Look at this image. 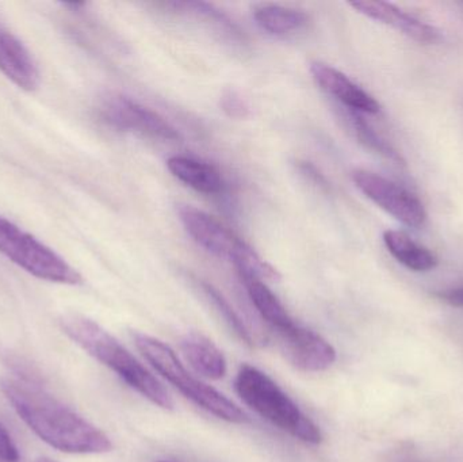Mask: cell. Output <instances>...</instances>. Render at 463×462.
I'll list each match as a JSON object with an SVG mask.
<instances>
[{
  "instance_id": "obj_22",
  "label": "cell",
  "mask_w": 463,
  "mask_h": 462,
  "mask_svg": "<svg viewBox=\"0 0 463 462\" xmlns=\"http://www.w3.org/2000/svg\"><path fill=\"white\" fill-rule=\"evenodd\" d=\"M438 297L448 303L449 306H454V308H463V285L462 287L443 290V292L438 293Z\"/></svg>"
},
{
  "instance_id": "obj_14",
  "label": "cell",
  "mask_w": 463,
  "mask_h": 462,
  "mask_svg": "<svg viewBox=\"0 0 463 462\" xmlns=\"http://www.w3.org/2000/svg\"><path fill=\"white\" fill-rule=\"evenodd\" d=\"M168 170L179 181L203 194H219L224 190L222 173L213 165L187 156H173L167 162Z\"/></svg>"
},
{
  "instance_id": "obj_7",
  "label": "cell",
  "mask_w": 463,
  "mask_h": 462,
  "mask_svg": "<svg viewBox=\"0 0 463 462\" xmlns=\"http://www.w3.org/2000/svg\"><path fill=\"white\" fill-rule=\"evenodd\" d=\"M98 111L105 124L122 132L137 133L165 141H178L182 138L178 129L165 117L125 95H109L102 100Z\"/></svg>"
},
{
  "instance_id": "obj_10",
  "label": "cell",
  "mask_w": 463,
  "mask_h": 462,
  "mask_svg": "<svg viewBox=\"0 0 463 462\" xmlns=\"http://www.w3.org/2000/svg\"><path fill=\"white\" fill-rule=\"evenodd\" d=\"M350 5L367 18L388 24L418 42L435 43L440 40V33L437 27L420 21L412 14L405 13L391 3L359 0L351 2Z\"/></svg>"
},
{
  "instance_id": "obj_4",
  "label": "cell",
  "mask_w": 463,
  "mask_h": 462,
  "mask_svg": "<svg viewBox=\"0 0 463 462\" xmlns=\"http://www.w3.org/2000/svg\"><path fill=\"white\" fill-rule=\"evenodd\" d=\"M179 219L203 249L222 259L231 260L242 279L279 281V271L216 217L194 206L184 205L179 208Z\"/></svg>"
},
{
  "instance_id": "obj_6",
  "label": "cell",
  "mask_w": 463,
  "mask_h": 462,
  "mask_svg": "<svg viewBox=\"0 0 463 462\" xmlns=\"http://www.w3.org/2000/svg\"><path fill=\"white\" fill-rule=\"evenodd\" d=\"M0 254L32 276L62 285H79L83 278L64 258L0 216Z\"/></svg>"
},
{
  "instance_id": "obj_23",
  "label": "cell",
  "mask_w": 463,
  "mask_h": 462,
  "mask_svg": "<svg viewBox=\"0 0 463 462\" xmlns=\"http://www.w3.org/2000/svg\"><path fill=\"white\" fill-rule=\"evenodd\" d=\"M35 462H56V461L51 460V458L43 457V458H38V460Z\"/></svg>"
},
{
  "instance_id": "obj_21",
  "label": "cell",
  "mask_w": 463,
  "mask_h": 462,
  "mask_svg": "<svg viewBox=\"0 0 463 462\" xmlns=\"http://www.w3.org/2000/svg\"><path fill=\"white\" fill-rule=\"evenodd\" d=\"M0 462H19V452L13 437L0 423Z\"/></svg>"
},
{
  "instance_id": "obj_20",
  "label": "cell",
  "mask_w": 463,
  "mask_h": 462,
  "mask_svg": "<svg viewBox=\"0 0 463 462\" xmlns=\"http://www.w3.org/2000/svg\"><path fill=\"white\" fill-rule=\"evenodd\" d=\"M222 110L233 118H245L250 113L247 102L236 91H228L222 95Z\"/></svg>"
},
{
  "instance_id": "obj_12",
  "label": "cell",
  "mask_w": 463,
  "mask_h": 462,
  "mask_svg": "<svg viewBox=\"0 0 463 462\" xmlns=\"http://www.w3.org/2000/svg\"><path fill=\"white\" fill-rule=\"evenodd\" d=\"M0 71L15 86L34 91L40 86V71L32 53L18 37L0 24Z\"/></svg>"
},
{
  "instance_id": "obj_18",
  "label": "cell",
  "mask_w": 463,
  "mask_h": 462,
  "mask_svg": "<svg viewBox=\"0 0 463 462\" xmlns=\"http://www.w3.org/2000/svg\"><path fill=\"white\" fill-rule=\"evenodd\" d=\"M201 289H203V295L206 296L212 306L216 308V311L224 317L225 323L233 330V333L241 339L244 344H253L252 336H250V331L245 327L244 322L241 317L239 316L233 306H231L230 301L212 285L206 284V282H201Z\"/></svg>"
},
{
  "instance_id": "obj_16",
  "label": "cell",
  "mask_w": 463,
  "mask_h": 462,
  "mask_svg": "<svg viewBox=\"0 0 463 462\" xmlns=\"http://www.w3.org/2000/svg\"><path fill=\"white\" fill-rule=\"evenodd\" d=\"M253 18L264 32L279 37L296 34L307 29L309 24V16L307 14L279 5H258L253 10Z\"/></svg>"
},
{
  "instance_id": "obj_11",
  "label": "cell",
  "mask_w": 463,
  "mask_h": 462,
  "mask_svg": "<svg viewBox=\"0 0 463 462\" xmlns=\"http://www.w3.org/2000/svg\"><path fill=\"white\" fill-rule=\"evenodd\" d=\"M310 73L321 90L336 98L350 110L369 114H375L381 110L380 103L374 97L331 65L313 62L310 65Z\"/></svg>"
},
{
  "instance_id": "obj_19",
  "label": "cell",
  "mask_w": 463,
  "mask_h": 462,
  "mask_svg": "<svg viewBox=\"0 0 463 462\" xmlns=\"http://www.w3.org/2000/svg\"><path fill=\"white\" fill-rule=\"evenodd\" d=\"M350 118L351 122H353L356 136H358L361 143H364L367 148L373 149V151L383 155L386 159L392 160V162L397 163V165H402V163H404L399 152H397L385 138L381 137V136L370 127L369 122L364 121V117H362L358 111H353V113L350 114Z\"/></svg>"
},
{
  "instance_id": "obj_5",
  "label": "cell",
  "mask_w": 463,
  "mask_h": 462,
  "mask_svg": "<svg viewBox=\"0 0 463 462\" xmlns=\"http://www.w3.org/2000/svg\"><path fill=\"white\" fill-rule=\"evenodd\" d=\"M133 338L138 352L154 366L155 371L159 372L193 403L225 422L236 423V425L250 423L247 415L236 404L232 403L230 399L225 398L222 392L214 390L211 385L195 379L190 372H187L168 344L144 334H135Z\"/></svg>"
},
{
  "instance_id": "obj_15",
  "label": "cell",
  "mask_w": 463,
  "mask_h": 462,
  "mask_svg": "<svg viewBox=\"0 0 463 462\" xmlns=\"http://www.w3.org/2000/svg\"><path fill=\"white\" fill-rule=\"evenodd\" d=\"M383 243L397 262L416 273L434 270L439 262L431 250L416 243L402 231H386L383 233Z\"/></svg>"
},
{
  "instance_id": "obj_8",
  "label": "cell",
  "mask_w": 463,
  "mask_h": 462,
  "mask_svg": "<svg viewBox=\"0 0 463 462\" xmlns=\"http://www.w3.org/2000/svg\"><path fill=\"white\" fill-rule=\"evenodd\" d=\"M353 181L369 200L402 224L411 228H420L426 224V208L415 194L404 187L366 170L354 171Z\"/></svg>"
},
{
  "instance_id": "obj_3",
  "label": "cell",
  "mask_w": 463,
  "mask_h": 462,
  "mask_svg": "<svg viewBox=\"0 0 463 462\" xmlns=\"http://www.w3.org/2000/svg\"><path fill=\"white\" fill-rule=\"evenodd\" d=\"M234 390L242 401L267 422L305 444L323 441L320 429L266 373L244 365L234 380Z\"/></svg>"
},
{
  "instance_id": "obj_1",
  "label": "cell",
  "mask_w": 463,
  "mask_h": 462,
  "mask_svg": "<svg viewBox=\"0 0 463 462\" xmlns=\"http://www.w3.org/2000/svg\"><path fill=\"white\" fill-rule=\"evenodd\" d=\"M0 388L18 417L49 447L71 455H102L109 437L48 392L24 379H3Z\"/></svg>"
},
{
  "instance_id": "obj_17",
  "label": "cell",
  "mask_w": 463,
  "mask_h": 462,
  "mask_svg": "<svg viewBox=\"0 0 463 462\" xmlns=\"http://www.w3.org/2000/svg\"><path fill=\"white\" fill-rule=\"evenodd\" d=\"M242 281L247 287L248 296L255 306L256 311L259 312L261 319L275 330V333H280L296 323L264 282L258 279H242Z\"/></svg>"
},
{
  "instance_id": "obj_13",
  "label": "cell",
  "mask_w": 463,
  "mask_h": 462,
  "mask_svg": "<svg viewBox=\"0 0 463 462\" xmlns=\"http://www.w3.org/2000/svg\"><path fill=\"white\" fill-rule=\"evenodd\" d=\"M184 358L201 376L220 380L227 374V360L222 350L203 334L190 333L181 341Z\"/></svg>"
},
{
  "instance_id": "obj_24",
  "label": "cell",
  "mask_w": 463,
  "mask_h": 462,
  "mask_svg": "<svg viewBox=\"0 0 463 462\" xmlns=\"http://www.w3.org/2000/svg\"><path fill=\"white\" fill-rule=\"evenodd\" d=\"M159 462H167V461H159Z\"/></svg>"
},
{
  "instance_id": "obj_2",
  "label": "cell",
  "mask_w": 463,
  "mask_h": 462,
  "mask_svg": "<svg viewBox=\"0 0 463 462\" xmlns=\"http://www.w3.org/2000/svg\"><path fill=\"white\" fill-rule=\"evenodd\" d=\"M60 325L76 344L95 360L108 366L130 388L137 391L155 406L174 410V401L165 388L114 338L94 320L81 315H65Z\"/></svg>"
},
{
  "instance_id": "obj_9",
  "label": "cell",
  "mask_w": 463,
  "mask_h": 462,
  "mask_svg": "<svg viewBox=\"0 0 463 462\" xmlns=\"http://www.w3.org/2000/svg\"><path fill=\"white\" fill-rule=\"evenodd\" d=\"M277 335L286 360L299 371L324 372L336 361V350L329 342L297 323Z\"/></svg>"
}]
</instances>
